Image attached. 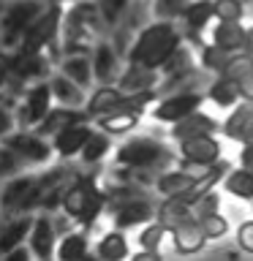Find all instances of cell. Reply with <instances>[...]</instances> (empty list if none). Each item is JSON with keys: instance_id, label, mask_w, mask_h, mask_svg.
Masks as SVG:
<instances>
[{"instance_id": "cell-1", "label": "cell", "mask_w": 253, "mask_h": 261, "mask_svg": "<svg viewBox=\"0 0 253 261\" xmlns=\"http://www.w3.org/2000/svg\"><path fill=\"white\" fill-rule=\"evenodd\" d=\"M183 44H185V38H183V30H180L177 22L153 19L136 33V41H134V46H131L125 63L161 71V65Z\"/></svg>"}, {"instance_id": "cell-2", "label": "cell", "mask_w": 253, "mask_h": 261, "mask_svg": "<svg viewBox=\"0 0 253 261\" xmlns=\"http://www.w3.org/2000/svg\"><path fill=\"white\" fill-rule=\"evenodd\" d=\"M114 163L131 169H153L163 174V171L180 166V155L161 139L139 134L131 136L128 142H122L120 147H114Z\"/></svg>"}, {"instance_id": "cell-3", "label": "cell", "mask_w": 253, "mask_h": 261, "mask_svg": "<svg viewBox=\"0 0 253 261\" xmlns=\"http://www.w3.org/2000/svg\"><path fill=\"white\" fill-rule=\"evenodd\" d=\"M46 6L49 3L44 0H8L6 11L0 16V52H16L28 28L38 19Z\"/></svg>"}, {"instance_id": "cell-4", "label": "cell", "mask_w": 253, "mask_h": 261, "mask_svg": "<svg viewBox=\"0 0 253 261\" xmlns=\"http://www.w3.org/2000/svg\"><path fill=\"white\" fill-rule=\"evenodd\" d=\"M3 144L19 155L28 169H44V166H52V161H57L52 142L36 134L33 128H16L14 134L3 139Z\"/></svg>"}, {"instance_id": "cell-5", "label": "cell", "mask_w": 253, "mask_h": 261, "mask_svg": "<svg viewBox=\"0 0 253 261\" xmlns=\"http://www.w3.org/2000/svg\"><path fill=\"white\" fill-rule=\"evenodd\" d=\"M60 22H63V3L57 0V3H49L41 16L36 22L28 28L24 33L22 44L16 52H28V55H36V52H46L52 44H57V38H60Z\"/></svg>"}, {"instance_id": "cell-6", "label": "cell", "mask_w": 253, "mask_h": 261, "mask_svg": "<svg viewBox=\"0 0 253 261\" xmlns=\"http://www.w3.org/2000/svg\"><path fill=\"white\" fill-rule=\"evenodd\" d=\"M52 106H55V95H52V87H49V79L28 85V87H24V93L19 95L16 109H14L19 128H36L38 122L49 114Z\"/></svg>"}, {"instance_id": "cell-7", "label": "cell", "mask_w": 253, "mask_h": 261, "mask_svg": "<svg viewBox=\"0 0 253 261\" xmlns=\"http://www.w3.org/2000/svg\"><path fill=\"white\" fill-rule=\"evenodd\" d=\"M204 101H207V95L201 93V90H185V93H171V95H163L158 98L153 106H150V117L155 122H169V125H174L177 120L188 117V114L193 112H201Z\"/></svg>"}, {"instance_id": "cell-8", "label": "cell", "mask_w": 253, "mask_h": 261, "mask_svg": "<svg viewBox=\"0 0 253 261\" xmlns=\"http://www.w3.org/2000/svg\"><path fill=\"white\" fill-rule=\"evenodd\" d=\"M158 207H161V199L155 193L150 196H139V199H131L120 207L109 210L106 215L112 218V226L120 228V231H128V228H142L153 220H158Z\"/></svg>"}, {"instance_id": "cell-9", "label": "cell", "mask_w": 253, "mask_h": 261, "mask_svg": "<svg viewBox=\"0 0 253 261\" xmlns=\"http://www.w3.org/2000/svg\"><path fill=\"white\" fill-rule=\"evenodd\" d=\"M57 242H60V231L55 226V215L36 212L30 237H28V248L33 253V258L36 261H57Z\"/></svg>"}, {"instance_id": "cell-10", "label": "cell", "mask_w": 253, "mask_h": 261, "mask_svg": "<svg viewBox=\"0 0 253 261\" xmlns=\"http://www.w3.org/2000/svg\"><path fill=\"white\" fill-rule=\"evenodd\" d=\"M95 130V122L93 120H85V122H73V125L63 128L60 134L52 139V147H55V158L57 161H65V163H73L85 150L87 139L93 136Z\"/></svg>"}, {"instance_id": "cell-11", "label": "cell", "mask_w": 253, "mask_h": 261, "mask_svg": "<svg viewBox=\"0 0 253 261\" xmlns=\"http://www.w3.org/2000/svg\"><path fill=\"white\" fill-rule=\"evenodd\" d=\"M90 60H93V73H95V85H117L122 68H125V60L120 57V52L112 46L109 38H101L90 52Z\"/></svg>"}, {"instance_id": "cell-12", "label": "cell", "mask_w": 253, "mask_h": 261, "mask_svg": "<svg viewBox=\"0 0 253 261\" xmlns=\"http://www.w3.org/2000/svg\"><path fill=\"white\" fill-rule=\"evenodd\" d=\"M180 161L183 163H193V166H204L210 169L212 163L220 161V142L212 134H204V136H193V139H185L180 142Z\"/></svg>"}, {"instance_id": "cell-13", "label": "cell", "mask_w": 253, "mask_h": 261, "mask_svg": "<svg viewBox=\"0 0 253 261\" xmlns=\"http://www.w3.org/2000/svg\"><path fill=\"white\" fill-rule=\"evenodd\" d=\"M57 261H98L93 253V240H90L87 228H73V231L63 234L57 242Z\"/></svg>"}, {"instance_id": "cell-14", "label": "cell", "mask_w": 253, "mask_h": 261, "mask_svg": "<svg viewBox=\"0 0 253 261\" xmlns=\"http://www.w3.org/2000/svg\"><path fill=\"white\" fill-rule=\"evenodd\" d=\"M33 218L36 215H8L0 218V256L14 248L28 245L30 228H33Z\"/></svg>"}, {"instance_id": "cell-15", "label": "cell", "mask_w": 253, "mask_h": 261, "mask_svg": "<svg viewBox=\"0 0 253 261\" xmlns=\"http://www.w3.org/2000/svg\"><path fill=\"white\" fill-rule=\"evenodd\" d=\"M158 85H161V71L144 68V65H131V63H125V68H122L120 79H117V87L125 95L147 93V90H158Z\"/></svg>"}, {"instance_id": "cell-16", "label": "cell", "mask_w": 253, "mask_h": 261, "mask_svg": "<svg viewBox=\"0 0 253 261\" xmlns=\"http://www.w3.org/2000/svg\"><path fill=\"white\" fill-rule=\"evenodd\" d=\"M85 120H90L85 109H68V106H57V103H55L52 109H49V114H46V117L41 120L33 130L52 142V139L60 134L63 128L73 125V122H85Z\"/></svg>"}, {"instance_id": "cell-17", "label": "cell", "mask_w": 253, "mask_h": 261, "mask_svg": "<svg viewBox=\"0 0 253 261\" xmlns=\"http://www.w3.org/2000/svg\"><path fill=\"white\" fill-rule=\"evenodd\" d=\"M220 130H223V136L234 139V142L250 144V142H253V103L240 101V103L232 109V114L223 120Z\"/></svg>"}, {"instance_id": "cell-18", "label": "cell", "mask_w": 253, "mask_h": 261, "mask_svg": "<svg viewBox=\"0 0 253 261\" xmlns=\"http://www.w3.org/2000/svg\"><path fill=\"white\" fill-rule=\"evenodd\" d=\"M49 87H52V95H55V103L57 106H68V109H85L87 103V90L79 87L73 79H68L65 73H60L55 68V73L49 76Z\"/></svg>"}, {"instance_id": "cell-19", "label": "cell", "mask_w": 253, "mask_h": 261, "mask_svg": "<svg viewBox=\"0 0 253 261\" xmlns=\"http://www.w3.org/2000/svg\"><path fill=\"white\" fill-rule=\"evenodd\" d=\"M93 253L98 256V261H128L131 258V242H128L125 231L112 226L109 231H104L93 242Z\"/></svg>"}, {"instance_id": "cell-20", "label": "cell", "mask_w": 253, "mask_h": 261, "mask_svg": "<svg viewBox=\"0 0 253 261\" xmlns=\"http://www.w3.org/2000/svg\"><path fill=\"white\" fill-rule=\"evenodd\" d=\"M169 234H171V242H174V250L183 253V256L199 253L204 245H207V234L201 231V226H199V220H196V218L183 220V223L171 226Z\"/></svg>"}, {"instance_id": "cell-21", "label": "cell", "mask_w": 253, "mask_h": 261, "mask_svg": "<svg viewBox=\"0 0 253 261\" xmlns=\"http://www.w3.org/2000/svg\"><path fill=\"white\" fill-rule=\"evenodd\" d=\"M122 95H125V93H122L117 85H95L93 90H90L87 103H85L87 117L98 120V117H104V114H112L120 106Z\"/></svg>"}, {"instance_id": "cell-22", "label": "cell", "mask_w": 253, "mask_h": 261, "mask_svg": "<svg viewBox=\"0 0 253 261\" xmlns=\"http://www.w3.org/2000/svg\"><path fill=\"white\" fill-rule=\"evenodd\" d=\"M215 130H220L218 120H212L210 114H204V112H193V114H188V117L177 120L174 125L169 128V136L180 144V142H185V139L204 136V134H215Z\"/></svg>"}, {"instance_id": "cell-23", "label": "cell", "mask_w": 253, "mask_h": 261, "mask_svg": "<svg viewBox=\"0 0 253 261\" xmlns=\"http://www.w3.org/2000/svg\"><path fill=\"white\" fill-rule=\"evenodd\" d=\"M55 68L60 73H65L68 79H73L79 87H85V90L95 87V73H93V60H90V55H63Z\"/></svg>"}, {"instance_id": "cell-24", "label": "cell", "mask_w": 253, "mask_h": 261, "mask_svg": "<svg viewBox=\"0 0 253 261\" xmlns=\"http://www.w3.org/2000/svg\"><path fill=\"white\" fill-rule=\"evenodd\" d=\"M215 19V0H191L185 11L180 14V30L183 33H201Z\"/></svg>"}, {"instance_id": "cell-25", "label": "cell", "mask_w": 253, "mask_h": 261, "mask_svg": "<svg viewBox=\"0 0 253 261\" xmlns=\"http://www.w3.org/2000/svg\"><path fill=\"white\" fill-rule=\"evenodd\" d=\"M114 152V142L109 134H104V130H93V136L87 139L85 150H82V155L77 158V163L82 169H98L101 163L109 158V155Z\"/></svg>"}, {"instance_id": "cell-26", "label": "cell", "mask_w": 253, "mask_h": 261, "mask_svg": "<svg viewBox=\"0 0 253 261\" xmlns=\"http://www.w3.org/2000/svg\"><path fill=\"white\" fill-rule=\"evenodd\" d=\"M196 177L191 171H185L183 166H174L169 171H163L158 177V182H155V193H158V199H177V196L188 193L193 188Z\"/></svg>"}, {"instance_id": "cell-27", "label": "cell", "mask_w": 253, "mask_h": 261, "mask_svg": "<svg viewBox=\"0 0 253 261\" xmlns=\"http://www.w3.org/2000/svg\"><path fill=\"white\" fill-rule=\"evenodd\" d=\"M212 44H218L226 52H242L245 49V28L240 22H218L212 30Z\"/></svg>"}, {"instance_id": "cell-28", "label": "cell", "mask_w": 253, "mask_h": 261, "mask_svg": "<svg viewBox=\"0 0 253 261\" xmlns=\"http://www.w3.org/2000/svg\"><path fill=\"white\" fill-rule=\"evenodd\" d=\"M207 98L215 106H220V109H234L237 103L242 101L240 98V87H237V82L226 79V76H215L210 82L207 87Z\"/></svg>"}, {"instance_id": "cell-29", "label": "cell", "mask_w": 253, "mask_h": 261, "mask_svg": "<svg viewBox=\"0 0 253 261\" xmlns=\"http://www.w3.org/2000/svg\"><path fill=\"white\" fill-rule=\"evenodd\" d=\"M139 120H142V114L136 112H112V114H104V117L93 120L98 130H104V134L109 136H122L128 134V130H134L139 125Z\"/></svg>"}, {"instance_id": "cell-30", "label": "cell", "mask_w": 253, "mask_h": 261, "mask_svg": "<svg viewBox=\"0 0 253 261\" xmlns=\"http://www.w3.org/2000/svg\"><path fill=\"white\" fill-rule=\"evenodd\" d=\"M223 191L234 199H242V201H253V171L250 169H232L229 174L223 177Z\"/></svg>"}, {"instance_id": "cell-31", "label": "cell", "mask_w": 253, "mask_h": 261, "mask_svg": "<svg viewBox=\"0 0 253 261\" xmlns=\"http://www.w3.org/2000/svg\"><path fill=\"white\" fill-rule=\"evenodd\" d=\"M191 68H199V60L193 57V46L191 44H183L166 63L161 65V79L180 76V73H185V71H191Z\"/></svg>"}, {"instance_id": "cell-32", "label": "cell", "mask_w": 253, "mask_h": 261, "mask_svg": "<svg viewBox=\"0 0 253 261\" xmlns=\"http://www.w3.org/2000/svg\"><path fill=\"white\" fill-rule=\"evenodd\" d=\"M196 218L193 215V207L191 204H185L183 199H161V207H158V220L166 228L183 223V220H191Z\"/></svg>"}, {"instance_id": "cell-33", "label": "cell", "mask_w": 253, "mask_h": 261, "mask_svg": "<svg viewBox=\"0 0 253 261\" xmlns=\"http://www.w3.org/2000/svg\"><path fill=\"white\" fill-rule=\"evenodd\" d=\"M229 60H232V52H226V49H220L218 44H204L199 49V65L207 73H215V76H220L223 73V68L229 65Z\"/></svg>"}, {"instance_id": "cell-34", "label": "cell", "mask_w": 253, "mask_h": 261, "mask_svg": "<svg viewBox=\"0 0 253 261\" xmlns=\"http://www.w3.org/2000/svg\"><path fill=\"white\" fill-rule=\"evenodd\" d=\"M166 234H169V228L163 226L161 220H153V223L142 226L139 228V237H136L139 250H161V242Z\"/></svg>"}, {"instance_id": "cell-35", "label": "cell", "mask_w": 253, "mask_h": 261, "mask_svg": "<svg viewBox=\"0 0 253 261\" xmlns=\"http://www.w3.org/2000/svg\"><path fill=\"white\" fill-rule=\"evenodd\" d=\"M22 171H28L24 161H22L14 150H8V147L0 142V182H3V179H8V177L22 174Z\"/></svg>"}, {"instance_id": "cell-36", "label": "cell", "mask_w": 253, "mask_h": 261, "mask_svg": "<svg viewBox=\"0 0 253 261\" xmlns=\"http://www.w3.org/2000/svg\"><path fill=\"white\" fill-rule=\"evenodd\" d=\"M134 3V0H98V8H101V16L106 22V28H114V24H120V19L125 16L128 6Z\"/></svg>"}, {"instance_id": "cell-37", "label": "cell", "mask_w": 253, "mask_h": 261, "mask_svg": "<svg viewBox=\"0 0 253 261\" xmlns=\"http://www.w3.org/2000/svg\"><path fill=\"white\" fill-rule=\"evenodd\" d=\"M250 71H253V57H248L245 52H237V55H232V60H229V65L223 68L220 76H226L232 82H240L242 76H248Z\"/></svg>"}, {"instance_id": "cell-38", "label": "cell", "mask_w": 253, "mask_h": 261, "mask_svg": "<svg viewBox=\"0 0 253 261\" xmlns=\"http://www.w3.org/2000/svg\"><path fill=\"white\" fill-rule=\"evenodd\" d=\"M188 3H191V0H155L153 3V16L155 19H163V22L180 19V14L185 11Z\"/></svg>"}, {"instance_id": "cell-39", "label": "cell", "mask_w": 253, "mask_h": 261, "mask_svg": "<svg viewBox=\"0 0 253 261\" xmlns=\"http://www.w3.org/2000/svg\"><path fill=\"white\" fill-rule=\"evenodd\" d=\"M201 226V231L207 234V240H218V237H223L229 231V220L220 215V212H212V215H201L196 218Z\"/></svg>"}, {"instance_id": "cell-40", "label": "cell", "mask_w": 253, "mask_h": 261, "mask_svg": "<svg viewBox=\"0 0 253 261\" xmlns=\"http://www.w3.org/2000/svg\"><path fill=\"white\" fill-rule=\"evenodd\" d=\"M245 14L242 0H215V19L218 22H240Z\"/></svg>"}, {"instance_id": "cell-41", "label": "cell", "mask_w": 253, "mask_h": 261, "mask_svg": "<svg viewBox=\"0 0 253 261\" xmlns=\"http://www.w3.org/2000/svg\"><path fill=\"white\" fill-rule=\"evenodd\" d=\"M212 212H220V193L218 191H210L207 196H201V199L193 204V215L196 218L212 215Z\"/></svg>"}, {"instance_id": "cell-42", "label": "cell", "mask_w": 253, "mask_h": 261, "mask_svg": "<svg viewBox=\"0 0 253 261\" xmlns=\"http://www.w3.org/2000/svg\"><path fill=\"white\" fill-rule=\"evenodd\" d=\"M16 128H19V122H16L14 109H6V106H0V142H3L8 134H14Z\"/></svg>"}, {"instance_id": "cell-43", "label": "cell", "mask_w": 253, "mask_h": 261, "mask_svg": "<svg viewBox=\"0 0 253 261\" xmlns=\"http://www.w3.org/2000/svg\"><path fill=\"white\" fill-rule=\"evenodd\" d=\"M237 245H240V250L253 256V220H245V223L237 228Z\"/></svg>"}, {"instance_id": "cell-44", "label": "cell", "mask_w": 253, "mask_h": 261, "mask_svg": "<svg viewBox=\"0 0 253 261\" xmlns=\"http://www.w3.org/2000/svg\"><path fill=\"white\" fill-rule=\"evenodd\" d=\"M0 261H36V258H33V253H30L28 245H22V248H14V250L3 253Z\"/></svg>"}, {"instance_id": "cell-45", "label": "cell", "mask_w": 253, "mask_h": 261, "mask_svg": "<svg viewBox=\"0 0 253 261\" xmlns=\"http://www.w3.org/2000/svg\"><path fill=\"white\" fill-rule=\"evenodd\" d=\"M237 87H240V98L245 103H253V71L248 73V76H242L240 82H237Z\"/></svg>"}, {"instance_id": "cell-46", "label": "cell", "mask_w": 253, "mask_h": 261, "mask_svg": "<svg viewBox=\"0 0 253 261\" xmlns=\"http://www.w3.org/2000/svg\"><path fill=\"white\" fill-rule=\"evenodd\" d=\"M128 261H163V256H161V250H136V253H131Z\"/></svg>"}, {"instance_id": "cell-47", "label": "cell", "mask_w": 253, "mask_h": 261, "mask_svg": "<svg viewBox=\"0 0 253 261\" xmlns=\"http://www.w3.org/2000/svg\"><path fill=\"white\" fill-rule=\"evenodd\" d=\"M240 163H242L245 169L253 171V142H250V144H242V150H240Z\"/></svg>"}, {"instance_id": "cell-48", "label": "cell", "mask_w": 253, "mask_h": 261, "mask_svg": "<svg viewBox=\"0 0 253 261\" xmlns=\"http://www.w3.org/2000/svg\"><path fill=\"white\" fill-rule=\"evenodd\" d=\"M248 57H253V24L250 28H245V49H242Z\"/></svg>"}, {"instance_id": "cell-49", "label": "cell", "mask_w": 253, "mask_h": 261, "mask_svg": "<svg viewBox=\"0 0 253 261\" xmlns=\"http://www.w3.org/2000/svg\"><path fill=\"white\" fill-rule=\"evenodd\" d=\"M60 3H65V0H60Z\"/></svg>"}]
</instances>
